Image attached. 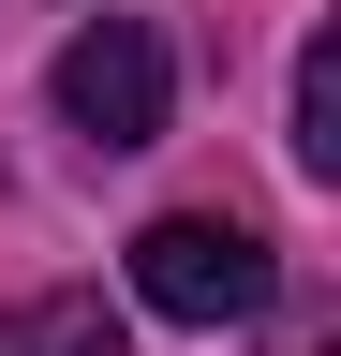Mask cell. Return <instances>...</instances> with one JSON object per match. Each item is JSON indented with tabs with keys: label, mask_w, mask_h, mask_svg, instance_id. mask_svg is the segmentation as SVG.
<instances>
[{
	"label": "cell",
	"mask_w": 341,
	"mask_h": 356,
	"mask_svg": "<svg viewBox=\"0 0 341 356\" xmlns=\"http://www.w3.org/2000/svg\"><path fill=\"white\" fill-rule=\"evenodd\" d=\"M267 238L252 222H223V208H163L149 238H134V297L163 312V327H252L267 312Z\"/></svg>",
	"instance_id": "obj_1"
},
{
	"label": "cell",
	"mask_w": 341,
	"mask_h": 356,
	"mask_svg": "<svg viewBox=\"0 0 341 356\" xmlns=\"http://www.w3.org/2000/svg\"><path fill=\"white\" fill-rule=\"evenodd\" d=\"M60 119L90 134V149H149V134H163V30L90 15L60 44Z\"/></svg>",
	"instance_id": "obj_2"
},
{
	"label": "cell",
	"mask_w": 341,
	"mask_h": 356,
	"mask_svg": "<svg viewBox=\"0 0 341 356\" xmlns=\"http://www.w3.org/2000/svg\"><path fill=\"white\" fill-rule=\"evenodd\" d=\"M0 356H119V312L104 297H30V312H0Z\"/></svg>",
	"instance_id": "obj_3"
},
{
	"label": "cell",
	"mask_w": 341,
	"mask_h": 356,
	"mask_svg": "<svg viewBox=\"0 0 341 356\" xmlns=\"http://www.w3.org/2000/svg\"><path fill=\"white\" fill-rule=\"evenodd\" d=\"M297 163L341 178V44H312V60H297Z\"/></svg>",
	"instance_id": "obj_4"
}]
</instances>
